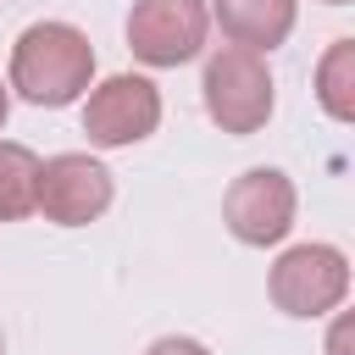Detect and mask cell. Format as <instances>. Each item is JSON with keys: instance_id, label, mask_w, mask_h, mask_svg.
Listing matches in <instances>:
<instances>
[{"instance_id": "1", "label": "cell", "mask_w": 355, "mask_h": 355, "mask_svg": "<svg viewBox=\"0 0 355 355\" xmlns=\"http://www.w3.org/2000/svg\"><path fill=\"white\" fill-rule=\"evenodd\" d=\"M94 78V44L72 22H33L11 44V89L28 105H72Z\"/></svg>"}, {"instance_id": "2", "label": "cell", "mask_w": 355, "mask_h": 355, "mask_svg": "<svg viewBox=\"0 0 355 355\" xmlns=\"http://www.w3.org/2000/svg\"><path fill=\"white\" fill-rule=\"evenodd\" d=\"M205 111L222 133H261L266 116H272V72L255 50H239V44H222L211 61H205Z\"/></svg>"}, {"instance_id": "3", "label": "cell", "mask_w": 355, "mask_h": 355, "mask_svg": "<svg viewBox=\"0 0 355 355\" xmlns=\"http://www.w3.org/2000/svg\"><path fill=\"white\" fill-rule=\"evenodd\" d=\"M266 288L283 316H327L349 294V261L333 244H294L277 255Z\"/></svg>"}, {"instance_id": "4", "label": "cell", "mask_w": 355, "mask_h": 355, "mask_svg": "<svg viewBox=\"0 0 355 355\" xmlns=\"http://www.w3.org/2000/svg\"><path fill=\"white\" fill-rule=\"evenodd\" d=\"M211 28L205 0H133L128 11V50L144 67H183L200 55Z\"/></svg>"}, {"instance_id": "5", "label": "cell", "mask_w": 355, "mask_h": 355, "mask_svg": "<svg viewBox=\"0 0 355 355\" xmlns=\"http://www.w3.org/2000/svg\"><path fill=\"white\" fill-rule=\"evenodd\" d=\"M155 122H161V94L150 78H133V72L105 78L83 105V133L100 150H128V144L150 139Z\"/></svg>"}, {"instance_id": "6", "label": "cell", "mask_w": 355, "mask_h": 355, "mask_svg": "<svg viewBox=\"0 0 355 355\" xmlns=\"http://www.w3.org/2000/svg\"><path fill=\"white\" fill-rule=\"evenodd\" d=\"M222 222L239 244H277L294 227V183L277 166H250L244 178H233L227 200H222Z\"/></svg>"}, {"instance_id": "7", "label": "cell", "mask_w": 355, "mask_h": 355, "mask_svg": "<svg viewBox=\"0 0 355 355\" xmlns=\"http://www.w3.org/2000/svg\"><path fill=\"white\" fill-rule=\"evenodd\" d=\"M111 205V172L94 155H50L39 161V200L33 211H44L61 227H83Z\"/></svg>"}, {"instance_id": "8", "label": "cell", "mask_w": 355, "mask_h": 355, "mask_svg": "<svg viewBox=\"0 0 355 355\" xmlns=\"http://www.w3.org/2000/svg\"><path fill=\"white\" fill-rule=\"evenodd\" d=\"M222 33L239 44V50H272L294 33V0H211Z\"/></svg>"}, {"instance_id": "9", "label": "cell", "mask_w": 355, "mask_h": 355, "mask_svg": "<svg viewBox=\"0 0 355 355\" xmlns=\"http://www.w3.org/2000/svg\"><path fill=\"white\" fill-rule=\"evenodd\" d=\"M33 200H39V155L28 144L0 139V222L33 216Z\"/></svg>"}, {"instance_id": "10", "label": "cell", "mask_w": 355, "mask_h": 355, "mask_svg": "<svg viewBox=\"0 0 355 355\" xmlns=\"http://www.w3.org/2000/svg\"><path fill=\"white\" fill-rule=\"evenodd\" d=\"M316 100L333 122H355V39H333L316 67Z\"/></svg>"}, {"instance_id": "11", "label": "cell", "mask_w": 355, "mask_h": 355, "mask_svg": "<svg viewBox=\"0 0 355 355\" xmlns=\"http://www.w3.org/2000/svg\"><path fill=\"white\" fill-rule=\"evenodd\" d=\"M144 355H211V349H205L200 338H178V333H172V338H155Z\"/></svg>"}, {"instance_id": "12", "label": "cell", "mask_w": 355, "mask_h": 355, "mask_svg": "<svg viewBox=\"0 0 355 355\" xmlns=\"http://www.w3.org/2000/svg\"><path fill=\"white\" fill-rule=\"evenodd\" d=\"M344 338H349V333H344V327H333V355H344Z\"/></svg>"}, {"instance_id": "13", "label": "cell", "mask_w": 355, "mask_h": 355, "mask_svg": "<svg viewBox=\"0 0 355 355\" xmlns=\"http://www.w3.org/2000/svg\"><path fill=\"white\" fill-rule=\"evenodd\" d=\"M6 111H11V94H6V83H0V128H6Z\"/></svg>"}, {"instance_id": "14", "label": "cell", "mask_w": 355, "mask_h": 355, "mask_svg": "<svg viewBox=\"0 0 355 355\" xmlns=\"http://www.w3.org/2000/svg\"><path fill=\"white\" fill-rule=\"evenodd\" d=\"M327 6H349V0H327Z\"/></svg>"}]
</instances>
